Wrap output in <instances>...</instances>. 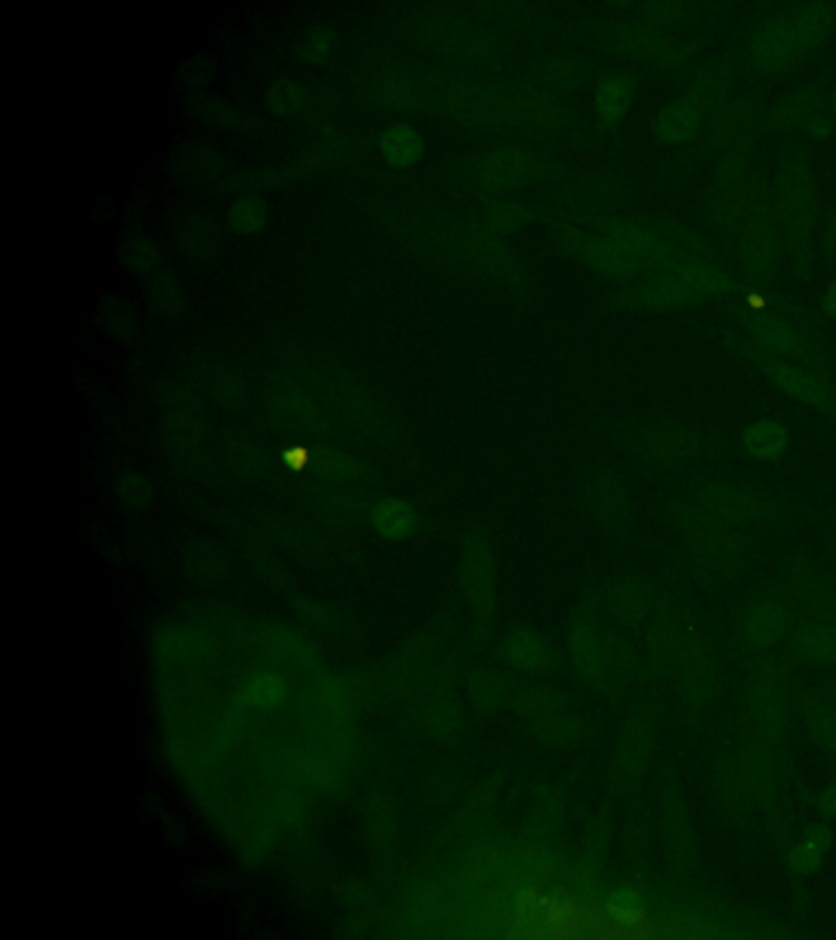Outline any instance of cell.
<instances>
[{
    "label": "cell",
    "mask_w": 836,
    "mask_h": 940,
    "mask_svg": "<svg viewBox=\"0 0 836 940\" xmlns=\"http://www.w3.org/2000/svg\"><path fill=\"white\" fill-rule=\"evenodd\" d=\"M762 364L769 381L784 394L793 397L794 401L800 402L807 407L817 408V411H834V392L820 377L815 376L806 367L778 358H766Z\"/></svg>",
    "instance_id": "cell-4"
},
{
    "label": "cell",
    "mask_w": 836,
    "mask_h": 940,
    "mask_svg": "<svg viewBox=\"0 0 836 940\" xmlns=\"http://www.w3.org/2000/svg\"><path fill=\"white\" fill-rule=\"evenodd\" d=\"M735 290L734 277L719 266L683 262L645 284V301L655 307H682Z\"/></svg>",
    "instance_id": "cell-3"
},
{
    "label": "cell",
    "mask_w": 836,
    "mask_h": 940,
    "mask_svg": "<svg viewBox=\"0 0 836 940\" xmlns=\"http://www.w3.org/2000/svg\"><path fill=\"white\" fill-rule=\"evenodd\" d=\"M309 92L303 83L280 79L273 82L265 92V107L270 113L281 118L296 117L306 110Z\"/></svg>",
    "instance_id": "cell-16"
},
{
    "label": "cell",
    "mask_w": 836,
    "mask_h": 940,
    "mask_svg": "<svg viewBox=\"0 0 836 940\" xmlns=\"http://www.w3.org/2000/svg\"><path fill=\"white\" fill-rule=\"evenodd\" d=\"M380 148L383 158L394 166L414 165L425 149L417 131L407 124L391 127L381 138Z\"/></svg>",
    "instance_id": "cell-12"
},
{
    "label": "cell",
    "mask_w": 836,
    "mask_h": 940,
    "mask_svg": "<svg viewBox=\"0 0 836 940\" xmlns=\"http://www.w3.org/2000/svg\"><path fill=\"white\" fill-rule=\"evenodd\" d=\"M197 120L203 121L207 127L229 130L238 123V114L232 107L225 105L223 100L213 97H198L193 102Z\"/></svg>",
    "instance_id": "cell-19"
},
{
    "label": "cell",
    "mask_w": 836,
    "mask_h": 940,
    "mask_svg": "<svg viewBox=\"0 0 836 940\" xmlns=\"http://www.w3.org/2000/svg\"><path fill=\"white\" fill-rule=\"evenodd\" d=\"M269 204L262 198L245 194L229 206L228 222L239 235L259 234L269 222Z\"/></svg>",
    "instance_id": "cell-15"
},
{
    "label": "cell",
    "mask_w": 836,
    "mask_h": 940,
    "mask_svg": "<svg viewBox=\"0 0 836 940\" xmlns=\"http://www.w3.org/2000/svg\"><path fill=\"white\" fill-rule=\"evenodd\" d=\"M701 128V114L688 100H675L658 113L655 131L667 144H683L696 137Z\"/></svg>",
    "instance_id": "cell-10"
},
{
    "label": "cell",
    "mask_w": 836,
    "mask_h": 940,
    "mask_svg": "<svg viewBox=\"0 0 836 940\" xmlns=\"http://www.w3.org/2000/svg\"><path fill=\"white\" fill-rule=\"evenodd\" d=\"M373 525L377 533L391 539L412 536L417 529L419 518L414 506L404 499H384L373 509Z\"/></svg>",
    "instance_id": "cell-11"
},
{
    "label": "cell",
    "mask_w": 836,
    "mask_h": 940,
    "mask_svg": "<svg viewBox=\"0 0 836 940\" xmlns=\"http://www.w3.org/2000/svg\"><path fill=\"white\" fill-rule=\"evenodd\" d=\"M177 179L185 185H204L224 173V155L207 142H189L177 152L173 162Z\"/></svg>",
    "instance_id": "cell-7"
},
{
    "label": "cell",
    "mask_w": 836,
    "mask_h": 940,
    "mask_svg": "<svg viewBox=\"0 0 836 940\" xmlns=\"http://www.w3.org/2000/svg\"><path fill=\"white\" fill-rule=\"evenodd\" d=\"M332 34L328 28L312 27L301 38L298 53L308 64H322L332 53Z\"/></svg>",
    "instance_id": "cell-20"
},
{
    "label": "cell",
    "mask_w": 836,
    "mask_h": 940,
    "mask_svg": "<svg viewBox=\"0 0 836 940\" xmlns=\"http://www.w3.org/2000/svg\"><path fill=\"white\" fill-rule=\"evenodd\" d=\"M155 710L173 772L225 845L269 862L308 836L319 800L322 679L306 655L220 665L165 648Z\"/></svg>",
    "instance_id": "cell-1"
},
{
    "label": "cell",
    "mask_w": 836,
    "mask_h": 940,
    "mask_svg": "<svg viewBox=\"0 0 836 940\" xmlns=\"http://www.w3.org/2000/svg\"><path fill=\"white\" fill-rule=\"evenodd\" d=\"M173 245L180 255L192 262H210L220 249L216 222L203 211H180L172 225Z\"/></svg>",
    "instance_id": "cell-5"
},
{
    "label": "cell",
    "mask_w": 836,
    "mask_h": 940,
    "mask_svg": "<svg viewBox=\"0 0 836 940\" xmlns=\"http://www.w3.org/2000/svg\"><path fill=\"white\" fill-rule=\"evenodd\" d=\"M780 624H783V616H780L778 609H759L753 617V633H755V636H769V634H775L779 629Z\"/></svg>",
    "instance_id": "cell-22"
},
{
    "label": "cell",
    "mask_w": 836,
    "mask_h": 940,
    "mask_svg": "<svg viewBox=\"0 0 836 940\" xmlns=\"http://www.w3.org/2000/svg\"><path fill=\"white\" fill-rule=\"evenodd\" d=\"M118 256L123 269L131 275H149L154 272L159 262V244L152 235L137 232L124 239Z\"/></svg>",
    "instance_id": "cell-14"
},
{
    "label": "cell",
    "mask_w": 836,
    "mask_h": 940,
    "mask_svg": "<svg viewBox=\"0 0 836 940\" xmlns=\"http://www.w3.org/2000/svg\"><path fill=\"white\" fill-rule=\"evenodd\" d=\"M631 99H633V85L629 79L621 74L605 79L596 93V111H598L600 121L605 127L620 123L629 109Z\"/></svg>",
    "instance_id": "cell-13"
},
{
    "label": "cell",
    "mask_w": 836,
    "mask_h": 940,
    "mask_svg": "<svg viewBox=\"0 0 836 940\" xmlns=\"http://www.w3.org/2000/svg\"><path fill=\"white\" fill-rule=\"evenodd\" d=\"M742 446L752 459L772 463L779 459L789 446V433L776 420H758L742 433Z\"/></svg>",
    "instance_id": "cell-8"
},
{
    "label": "cell",
    "mask_w": 836,
    "mask_h": 940,
    "mask_svg": "<svg viewBox=\"0 0 836 940\" xmlns=\"http://www.w3.org/2000/svg\"><path fill=\"white\" fill-rule=\"evenodd\" d=\"M822 307H824L825 315L836 322V284H832L825 291L824 297H822Z\"/></svg>",
    "instance_id": "cell-23"
},
{
    "label": "cell",
    "mask_w": 836,
    "mask_h": 940,
    "mask_svg": "<svg viewBox=\"0 0 836 940\" xmlns=\"http://www.w3.org/2000/svg\"><path fill=\"white\" fill-rule=\"evenodd\" d=\"M211 75V64L204 55H195L182 68V81L195 89L210 82Z\"/></svg>",
    "instance_id": "cell-21"
},
{
    "label": "cell",
    "mask_w": 836,
    "mask_h": 940,
    "mask_svg": "<svg viewBox=\"0 0 836 940\" xmlns=\"http://www.w3.org/2000/svg\"><path fill=\"white\" fill-rule=\"evenodd\" d=\"M149 296L159 307H173L182 300V281L170 266L155 269L149 277Z\"/></svg>",
    "instance_id": "cell-18"
},
{
    "label": "cell",
    "mask_w": 836,
    "mask_h": 940,
    "mask_svg": "<svg viewBox=\"0 0 836 940\" xmlns=\"http://www.w3.org/2000/svg\"><path fill=\"white\" fill-rule=\"evenodd\" d=\"M744 252L753 270H765L773 260L776 250V235L773 225L765 220H755L747 228L744 237Z\"/></svg>",
    "instance_id": "cell-17"
},
{
    "label": "cell",
    "mask_w": 836,
    "mask_h": 940,
    "mask_svg": "<svg viewBox=\"0 0 836 940\" xmlns=\"http://www.w3.org/2000/svg\"><path fill=\"white\" fill-rule=\"evenodd\" d=\"M779 211L794 234H807L815 221V193L804 170L784 173L778 190Z\"/></svg>",
    "instance_id": "cell-6"
},
{
    "label": "cell",
    "mask_w": 836,
    "mask_h": 940,
    "mask_svg": "<svg viewBox=\"0 0 836 940\" xmlns=\"http://www.w3.org/2000/svg\"><path fill=\"white\" fill-rule=\"evenodd\" d=\"M832 110H834V114L836 117V89L834 95H832Z\"/></svg>",
    "instance_id": "cell-24"
},
{
    "label": "cell",
    "mask_w": 836,
    "mask_h": 940,
    "mask_svg": "<svg viewBox=\"0 0 836 940\" xmlns=\"http://www.w3.org/2000/svg\"><path fill=\"white\" fill-rule=\"evenodd\" d=\"M834 22L830 3L794 7L756 34L748 53L753 68L766 74L790 68L827 38Z\"/></svg>",
    "instance_id": "cell-2"
},
{
    "label": "cell",
    "mask_w": 836,
    "mask_h": 940,
    "mask_svg": "<svg viewBox=\"0 0 836 940\" xmlns=\"http://www.w3.org/2000/svg\"><path fill=\"white\" fill-rule=\"evenodd\" d=\"M753 338L773 355L796 356L803 352V338L783 319L755 314L747 321Z\"/></svg>",
    "instance_id": "cell-9"
}]
</instances>
